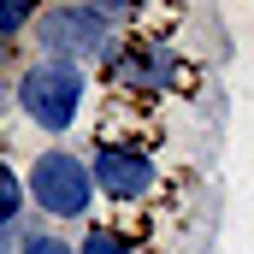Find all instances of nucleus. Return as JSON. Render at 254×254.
Listing matches in <instances>:
<instances>
[{
  "instance_id": "5",
  "label": "nucleus",
  "mask_w": 254,
  "mask_h": 254,
  "mask_svg": "<svg viewBox=\"0 0 254 254\" xmlns=\"http://www.w3.org/2000/svg\"><path fill=\"white\" fill-rule=\"evenodd\" d=\"M113 77L125 83L130 95H160L172 77H178V54L160 48V42H130V48H113Z\"/></svg>"
},
{
  "instance_id": "2",
  "label": "nucleus",
  "mask_w": 254,
  "mask_h": 254,
  "mask_svg": "<svg viewBox=\"0 0 254 254\" xmlns=\"http://www.w3.org/2000/svg\"><path fill=\"white\" fill-rule=\"evenodd\" d=\"M18 107L36 119L42 130H71L77 119V107H83V71L77 65H60V60H42L24 71V83H18Z\"/></svg>"
},
{
  "instance_id": "8",
  "label": "nucleus",
  "mask_w": 254,
  "mask_h": 254,
  "mask_svg": "<svg viewBox=\"0 0 254 254\" xmlns=\"http://www.w3.org/2000/svg\"><path fill=\"white\" fill-rule=\"evenodd\" d=\"M77 254H136V249H130V243L119 237V231H89Z\"/></svg>"
},
{
  "instance_id": "7",
  "label": "nucleus",
  "mask_w": 254,
  "mask_h": 254,
  "mask_svg": "<svg viewBox=\"0 0 254 254\" xmlns=\"http://www.w3.org/2000/svg\"><path fill=\"white\" fill-rule=\"evenodd\" d=\"M18 207H24V184L0 166V225H18Z\"/></svg>"
},
{
  "instance_id": "6",
  "label": "nucleus",
  "mask_w": 254,
  "mask_h": 254,
  "mask_svg": "<svg viewBox=\"0 0 254 254\" xmlns=\"http://www.w3.org/2000/svg\"><path fill=\"white\" fill-rule=\"evenodd\" d=\"M24 24H36V6H30V0H0V42L18 36Z\"/></svg>"
},
{
  "instance_id": "3",
  "label": "nucleus",
  "mask_w": 254,
  "mask_h": 254,
  "mask_svg": "<svg viewBox=\"0 0 254 254\" xmlns=\"http://www.w3.org/2000/svg\"><path fill=\"white\" fill-rule=\"evenodd\" d=\"M30 195L48 219H83L89 213V195H95V178L77 154L65 148H48L36 166H30Z\"/></svg>"
},
{
  "instance_id": "1",
  "label": "nucleus",
  "mask_w": 254,
  "mask_h": 254,
  "mask_svg": "<svg viewBox=\"0 0 254 254\" xmlns=\"http://www.w3.org/2000/svg\"><path fill=\"white\" fill-rule=\"evenodd\" d=\"M113 24H119L113 6H54V12L36 18V42L60 65L101 60V54H113Z\"/></svg>"
},
{
  "instance_id": "4",
  "label": "nucleus",
  "mask_w": 254,
  "mask_h": 254,
  "mask_svg": "<svg viewBox=\"0 0 254 254\" xmlns=\"http://www.w3.org/2000/svg\"><path fill=\"white\" fill-rule=\"evenodd\" d=\"M95 184L113 201H136L154 190V160L142 148H125V142H101L95 148Z\"/></svg>"
},
{
  "instance_id": "9",
  "label": "nucleus",
  "mask_w": 254,
  "mask_h": 254,
  "mask_svg": "<svg viewBox=\"0 0 254 254\" xmlns=\"http://www.w3.org/2000/svg\"><path fill=\"white\" fill-rule=\"evenodd\" d=\"M24 254H77V249H65L60 237H30V243H24Z\"/></svg>"
}]
</instances>
